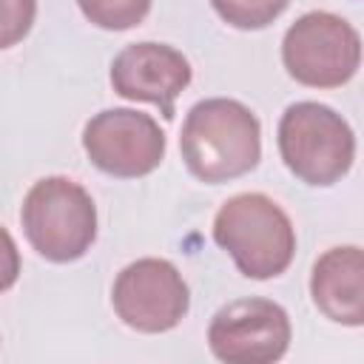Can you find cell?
<instances>
[{
    "mask_svg": "<svg viewBox=\"0 0 364 364\" xmlns=\"http://www.w3.org/2000/svg\"><path fill=\"white\" fill-rule=\"evenodd\" d=\"M188 171L208 182H230L250 173L262 159V125L256 114L230 97H208L191 105L179 134Z\"/></svg>",
    "mask_w": 364,
    "mask_h": 364,
    "instance_id": "obj_1",
    "label": "cell"
},
{
    "mask_svg": "<svg viewBox=\"0 0 364 364\" xmlns=\"http://www.w3.org/2000/svg\"><path fill=\"white\" fill-rule=\"evenodd\" d=\"M213 242L247 279H276L296 256L290 216L264 193H236L213 216Z\"/></svg>",
    "mask_w": 364,
    "mask_h": 364,
    "instance_id": "obj_2",
    "label": "cell"
},
{
    "mask_svg": "<svg viewBox=\"0 0 364 364\" xmlns=\"http://www.w3.org/2000/svg\"><path fill=\"white\" fill-rule=\"evenodd\" d=\"M276 142L287 171L313 188L336 185L350 173L355 159V134L350 122L330 105L313 100L284 108Z\"/></svg>",
    "mask_w": 364,
    "mask_h": 364,
    "instance_id": "obj_3",
    "label": "cell"
},
{
    "mask_svg": "<svg viewBox=\"0 0 364 364\" xmlns=\"http://www.w3.org/2000/svg\"><path fill=\"white\" fill-rule=\"evenodd\" d=\"M28 245L54 264L82 259L97 239V205L91 193L68 176L34 182L20 208Z\"/></svg>",
    "mask_w": 364,
    "mask_h": 364,
    "instance_id": "obj_4",
    "label": "cell"
},
{
    "mask_svg": "<svg viewBox=\"0 0 364 364\" xmlns=\"http://www.w3.org/2000/svg\"><path fill=\"white\" fill-rule=\"evenodd\" d=\"M282 63L307 88H338L358 71L361 37L333 11H307L284 31Z\"/></svg>",
    "mask_w": 364,
    "mask_h": 364,
    "instance_id": "obj_5",
    "label": "cell"
},
{
    "mask_svg": "<svg viewBox=\"0 0 364 364\" xmlns=\"http://www.w3.org/2000/svg\"><path fill=\"white\" fill-rule=\"evenodd\" d=\"M111 304L125 327L136 333H168L185 318L191 290L173 262L145 256L117 273Z\"/></svg>",
    "mask_w": 364,
    "mask_h": 364,
    "instance_id": "obj_6",
    "label": "cell"
},
{
    "mask_svg": "<svg viewBox=\"0 0 364 364\" xmlns=\"http://www.w3.org/2000/svg\"><path fill=\"white\" fill-rule=\"evenodd\" d=\"M82 148L94 168L117 179H139L165 159V131L151 114L134 108H105L82 128Z\"/></svg>",
    "mask_w": 364,
    "mask_h": 364,
    "instance_id": "obj_7",
    "label": "cell"
},
{
    "mask_svg": "<svg viewBox=\"0 0 364 364\" xmlns=\"http://www.w3.org/2000/svg\"><path fill=\"white\" fill-rule=\"evenodd\" d=\"M290 316L270 299H236L219 307L208 324V347L228 364H270L290 347Z\"/></svg>",
    "mask_w": 364,
    "mask_h": 364,
    "instance_id": "obj_8",
    "label": "cell"
},
{
    "mask_svg": "<svg viewBox=\"0 0 364 364\" xmlns=\"http://www.w3.org/2000/svg\"><path fill=\"white\" fill-rule=\"evenodd\" d=\"M188 57L165 43H131L111 60V88L122 100L151 102L165 119H173L176 97L191 85Z\"/></svg>",
    "mask_w": 364,
    "mask_h": 364,
    "instance_id": "obj_9",
    "label": "cell"
},
{
    "mask_svg": "<svg viewBox=\"0 0 364 364\" xmlns=\"http://www.w3.org/2000/svg\"><path fill=\"white\" fill-rule=\"evenodd\" d=\"M310 296L318 313L344 327L364 324V256L358 245L324 250L310 273Z\"/></svg>",
    "mask_w": 364,
    "mask_h": 364,
    "instance_id": "obj_10",
    "label": "cell"
},
{
    "mask_svg": "<svg viewBox=\"0 0 364 364\" xmlns=\"http://www.w3.org/2000/svg\"><path fill=\"white\" fill-rule=\"evenodd\" d=\"M154 0H77L80 11L88 23L105 28V31H125L139 26Z\"/></svg>",
    "mask_w": 364,
    "mask_h": 364,
    "instance_id": "obj_11",
    "label": "cell"
},
{
    "mask_svg": "<svg viewBox=\"0 0 364 364\" xmlns=\"http://www.w3.org/2000/svg\"><path fill=\"white\" fill-rule=\"evenodd\" d=\"M216 14L242 31H259L284 14L290 0H210Z\"/></svg>",
    "mask_w": 364,
    "mask_h": 364,
    "instance_id": "obj_12",
    "label": "cell"
},
{
    "mask_svg": "<svg viewBox=\"0 0 364 364\" xmlns=\"http://www.w3.org/2000/svg\"><path fill=\"white\" fill-rule=\"evenodd\" d=\"M37 0H0V51L17 46L34 26Z\"/></svg>",
    "mask_w": 364,
    "mask_h": 364,
    "instance_id": "obj_13",
    "label": "cell"
},
{
    "mask_svg": "<svg viewBox=\"0 0 364 364\" xmlns=\"http://www.w3.org/2000/svg\"><path fill=\"white\" fill-rule=\"evenodd\" d=\"M17 279H20V250L11 233L0 225V293L14 287Z\"/></svg>",
    "mask_w": 364,
    "mask_h": 364,
    "instance_id": "obj_14",
    "label": "cell"
}]
</instances>
